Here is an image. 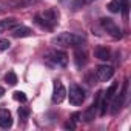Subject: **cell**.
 Returning <instances> with one entry per match:
<instances>
[{"mask_svg":"<svg viewBox=\"0 0 131 131\" xmlns=\"http://www.w3.org/2000/svg\"><path fill=\"white\" fill-rule=\"evenodd\" d=\"M113 76H114V68L110 67V65H100V67H97L96 74H94L97 82H108Z\"/></svg>","mask_w":131,"mask_h":131,"instance_id":"obj_6","label":"cell"},{"mask_svg":"<svg viewBox=\"0 0 131 131\" xmlns=\"http://www.w3.org/2000/svg\"><path fill=\"white\" fill-rule=\"evenodd\" d=\"M108 9L111 13H119L120 11V3H119V0H111V2L108 3Z\"/></svg>","mask_w":131,"mask_h":131,"instance_id":"obj_17","label":"cell"},{"mask_svg":"<svg viewBox=\"0 0 131 131\" xmlns=\"http://www.w3.org/2000/svg\"><path fill=\"white\" fill-rule=\"evenodd\" d=\"M13 36L17 37V39H22V37H31L32 36V29L28 28V26H19L13 31Z\"/></svg>","mask_w":131,"mask_h":131,"instance_id":"obj_11","label":"cell"},{"mask_svg":"<svg viewBox=\"0 0 131 131\" xmlns=\"http://www.w3.org/2000/svg\"><path fill=\"white\" fill-rule=\"evenodd\" d=\"M119 3H120V9L123 11V16L126 19L128 17V0H119Z\"/></svg>","mask_w":131,"mask_h":131,"instance_id":"obj_20","label":"cell"},{"mask_svg":"<svg viewBox=\"0 0 131 131\" xmlns=\"http://www.w3.org/2000/svg\"><path fill=\"white\" fill-rule=\"evenodd\" d=\"M14 99L19 100V102H26V96H25L23 91H16L14 93Z\"/></svg>","mask_w":131,"mask_h":131,"instance_id":"obj_21","label":"cell"},{"mask_svg":"<svg viewBox=\"0 0 131 131\" xmlns=\"http://www.w3.org/2000/svg\"><path fill=\"white\" fill-rule=\"evenodd\" d=\"M94 56H96L99 60H103V62H108V60L111 59V52H110V49H108V48H103V46L96 48Z\"/></svg>","mask_w":131,"mask_h":131,"instance_id":"obj_12","label":"cell"},{"mask_svg":"<svg viewBox=\"0 0 131 131\" xmlns=\"http://www.w3.org/2000/svg\"><path fill=\"white\" fill-rule=\"evenodd\" d=\"M9 46H11V42L8 39H0V51H6L9 49Z\"/></svg>","mask_w":131,"mask_h":131,"instance_id":"obj_19","label":"cell"},{"mask_svg":"<svg viewBox=\"0 0 131 131\" xmlns=\"http://www.w3.org/2000/svg\"><path fill=\"white\" fill-rule=\"evenodd\" d=\"M16 25H17V20H16L14 17L5 19V20H0V34H2V32H6L8 29H13Z\"/></svg>","mask_w":131,"mask_h":131,"instance_id":"obj_10","label":"cell"},{"mask_svg":"<svg viewBox=\"0 0 131 131\" xmlns=\"http://www.w3.org/2000/svg\"><path fill=\"white\" fill-rule=\"evenodd\" d=\"M65 128H70V129H73V128H74V122H68V123H65Z\"/></svg>","mask_w":131,"mask_h":131,"instance_id":"obj_23","label":"cell"},{"mask_svg":"<svg viewBox=\"0 0 131 131\" xmlns=\"http://www.w3.org/2000/svg\"><path fill=\"white\" fill-rule=\"evenodd\" d=\"M34 22L45 29H52L57 23H59V11L56 8H49L40 14H37L34 17Z\"/></svg>","mask_w":131,"mask_h":131,"instance_id":"obj_2","label":"cell"},{"mask_svg":"<svg viewBox=\"0 0 131 131\" xmlns=\"http://www.w3.org/2000/svg\"><path fill=\"white\" fill-rule=\"evenodd\" d=\"M67 97V88L63 86V83L60 80H54V90H52V102L57 105V103H62Z\"/></svg>","mask_w":131,"mask_h":131,"instance_id":"obj_8","label":"cell"},{"mask_svg":"<svg viewBox=\"0 0 131 131\" xmlns=\"http://www.w3.org/2000/svg\"><path fill=\"white\" fill-rule=\"evenodd\" d=\"M100 23H102V28L113 37V39H120L122 37V31H120V28L113 22V19H102L100 20Z\"/></svg>","mask_w":131,"mask_h":131,"instance_id":"obj_7","label":"cell"},{"mask_svg":"<svg viewBox=\"0 0 131 131\" xmlns=\"http://www.w3.org/2000/svg\"><path fill=\"white\" fill-rule=\"evenodd\" d=\"M68 94V99H70V103L71 105H74V106H79V105H82L83 102H85V91L82 90V86H79V85H76V83H73L71 86H70V91L67 93Z\"/></svg>","mask_w":131,"mask_h":131,"instance_id":"obj_4","label":"cell"},{"mask_svg":"<svg viewBox=\"0 0 131 131\" xmlns=\"http://www.w3.org/2000/svg\"><path fill=\"white\" fill-rule=\"evenodd\" d=\"M74 56H76V57H74V60H76V65H77V68H82L83 65L88 62V57H86L88 54H86L85 51H82V48H80V49H77Z\"/></svg>","mask_w":131,"mask_h":131,"instance_id":"obj_13","label":"cell"},{"mask_svg":"<svg viewBox=\"0 0 131 131\" xmlns=\"http://www.w3.org/2000/svg\"><path fill=\"white\" fill-rule=\"evenodd\" d=\"M126 90H128V80L123 82V88L120 91V94L117 93L116 97H113V105H111V114H117L120 111V108L123 106V102H125V97H126Z\"/></svg>","mask_w":131,"mask_h":131,"instance_id":"obj_5","label":"cell"},{"mask_svg":"<svg viewBox=\"0 0 131 131\" xmlns=\"http://www.w3.org/2000/svg\"><path fill=\"white\" fill-rule=\"evenodd\" d=\"M5 82L8 83V85H11V86H14L19 80H17V76H16V73L14 71H9L6 76H5Z\"/></svg>","mask_w":131,"mask_h":131,"instance_id":"obj_16","label":"cell"},{"mask_svg":"<svg viewBox=\"0 0 131 131\" xmlns=\"http://www.w3.org/2000/svg\"><path fill=\"white\" fill-rule=\"evenodd\" d=\"M116 90H117V82H113V83H111V86L106 90V93H105V94L102 93V94H103V97H105V99L110 102V100L114 97V94H116Z\"/></svg>","mask_w":131,"mask_h":131,"instance_id":"obj_14","label":"cell"},{"mask_svg":"<svg viewBox=\"0 0 131 131\" xmlns=\"http://www.w3.org/2000/svg\"><path fill=\"white\" fill-rule=\"evenodd\" d=\"M13 126V116L8 110L0 108V128H11Z\"/></svg>","mask_w":131,"mask_h":131,"instance_id":"obj_9","label":"cell"},{"mask_svg":"<svg viewBox=\"0 0 131 131\" xmlns=\"http://www.w3.org/2000/svg\"><path fill=\"white\" fill-rule=\"evenodd\" d=\"M3 94H5V90H3L2 86H0V99H2V97H3Z\"/></svg>","mask_w":131,"mask_h":131,"instance_id":"obj_24","label":"cell"},{"mask_svg":"<svg viewBox=\"0 0 131 131\" xmlns=\"http://www.w3.org/2000/svg\"><path fill=\"white\" fill-rule=\"evenodd\" d=\"M96 110H97V106L91 105V106L85 111V114H83V120H85V122H91V120L94 119V116H96Z\"/></svg>","mask_w":131,"mask_h":131,"instance_id":"obj_15","label":"cell"},{"mask_svg":"<svg viewBox=\"0 0 131 131\" xmlns=\"http://www.w3.org/2000/svg\"><path fill=\"white\" fill-rule=\"evenodd\" d=\"M79 117H80V113H74V114L71 116V120H73V122L76 123V122H79V120H80Z\"/></svg>","mask_w":131,"mask_h":131,"instance_id":"obj_22","label":"cell"},{"mask_svg":"<svg viewBox=\"0 0 131 131\" xmlns=\"http://www.w3.org/2000/svg\"><path fill=\"white\" fill-rule=\"evenodd\" d=\"M51 43L60 48H79L83 45V39L73 32H60L51 39Z\"/></svg>","mask_w":131,"mask_h":131,"instance_id":"obj_1","label":"cell"},{"mask_svg":"<svg viewBox=\"0 0 131 131\" xmlns=\"http://www.w3.org/2000/svg\"><path fill=\"white\" fill-rule=\"evenodd\" d=\"M45 60L49 65H52V67H60V68H65L68 65V56H67V52L57 51V49H52V51L46 52Z\"/></svg>","mask_w":131,"mask_h":131,"instance_id":"obj_3","label":"cell"},{"mask_svg":"<svg viewBox=\"0 0 131 131\" xmlns=\"http://www.w3.org/2000/svg\"><path fill=\"white\" fill-rule=\"evenodd\" d=\"M19 117L22 119V122H25V120L29 117V110L25 108V106H20V108H19Z\"/></svg>","mask_w":131,"mask_h":131,"instance_id":"obj_18","label":"cell"}]
</instances>
